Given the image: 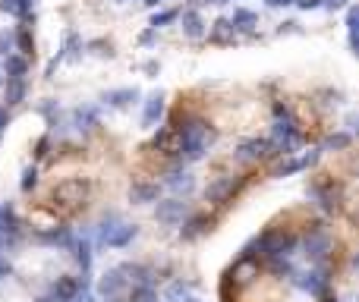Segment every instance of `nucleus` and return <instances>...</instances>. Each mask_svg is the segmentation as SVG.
<instances>
[{"mask_svg": "<svg viewBox=\"0 0 359 302\" xmlns=\"http://www.w3.org/2000/svg\"><path fill=\"white\" fill-rule=\"evenodd\" d=\"M230 25L240 32H255V25H259V16H255L252 10H236L233 19H230Z\"/></svg>", "mask_w": 359, "mask_h": 302, "instance_id": "obj_18", "label": "nucleus"}, {"mask_svg": "<svg viewBox=\"0 0 359 302\" xmlns=\"http://www.w3.org/2000/svg\"><path fill=\"white\" fill-rule=\"evenodd\" d=\"M151 41H155V29L145 32V35H142V44H151Z\"/></svg>", "mask_w": 359, "mask_h": 302, "instance_id": "obj_43", "label": "nucleus"}, {"mask_svg": "<svg viewBox=\"0 0 359 302\" xmlns=\"http://www.w3.org/2000/svg\"><path fill=\"white\" fill-rule=\"evenodd\" d=\"M347 0H322V6H331V10H337V6H344Z\"/></svg>", "mask_w": 359, "mask_h": 302, "instance_id": "obj_41", "label": "nucleus"}, {"mask_svg": "<svg viewBox=\"0 0 359 302\" xmlns=\"http://www.w3.org/2000/svg\"><path fill=\"white\" fill-rule=\"evenodd\" d=\"M331 302H337V299H331Z\"/></svg>", "mask_w": 359, "mask_h": 302, "instance_id": "obj_51", "label": "nucleus"}, {"mask_svg": "<svg viewBox=\"0 0 359 302\" xmlns=\"http://www.w3.org/2000/svg\"><path fill=\"white\" fill-rule=\"evenodd\" d=\"M202 230H205V217H202V214H196V217H189V224H186L183 236H186V240H192V236H198Z\"/></svg>", "mask_w": 359, "mask_h": 302, "instance_id": "obj_31", "label": "nucleus"}, {"mask_svg": "<svg viewBox=\"0 0 359 302\" xmlns=\"http://www.w3.org/2000/svg\"><path fill=\"white\" fill-rule=\"evenodd\" d=\"M183 302H198V299H192V296H186V299H183Z\"/></svg>", "mask_w": 359, "mask_h": 302, "instance_id": "obj_48", "label": "nucleus"}, {"mask_svg": "<svg viewBox=\"0 0 359 302\" xmlns=\"http://www.w3.org/2000/svg\"><path fill=\"white\" fill-rule=\"evenodd\" d=\"M158 4H161V0H145V6H158Z\"/></svg>", "mask_w": 359, "mask_h": 302, "instance_id": "obj_46", "label": "nucleus"}, {"mask_svg": "<svg viewBox=\"0 0 359 302\" xmlns=\"http://www.w3.org/2000/svg\"><path fill=\"white\" fill-rule=\"evenodd\" d=\"M38 242H50V246L69 249L76 240H73V233H69L67 227H54V230H41V233H38Z\"/></svg>", "mask_w": 359, "mask_h": 302, "instance_id": "obj_12", "label": "nucleus"}, {"mask_svg": "<svg viewBox=\"0 0 359 302\" xmlns=\"http://www.w3.org/2000/svg\"><path fill=\"white\" fill-rule=\"evenodd\" d=\"M186 293H189V284H183V280H174L168 290V302H183Z\"/></svg>", "mask_w": 359, "mask_h": 302, "instance_id": "obj_29", "label": "nucleus"}, {"mask_svg": "<svg viewBox=\"0 0 359 302\" xmlns=\"http://www.w3.org/2000/svg\"><path fill=\"white\" fill-rule=\"evenodd\" d=\"M126 287V274L120 271V268H114V271H107L104 277L98 280V296H104V299H114L120 290Z\"/></svg>", "mask_w": 359, "mask_h": 302, "instance_id": "obj_9", "label": "nucleus"}, {"mask_svg": "<svg viewBox=\"0 0 359 302\" xmlns=\"http://www.w3.org/2000/svg\"><path fill=\"white\" fill-rule=\"evenodd\" d=\"M164 117V95L155 92L149 101H145V111H142V123L145 126H155L158 120Z\"/></svg>", "mask_w": 359, "mask_h": 302, "instance_id": "obj_11", "label": "nucleus"}, {"mask_svg": "<svg viewBox=\"0 0 359 302\" xmlns=\"http://www.w3.org/2000/svg\"><path fill=\"white\" fill-rule=\"evenodd\" d=\"M271 154H278L271 149V142H265V139H246V142L236 149V160H240V164H255V160L271 158Z\"/></svg>", "mask_w": 359, "mask_h": 302, "instance_id": "obj_5", "label": "nucleus"}, {"mask_svg": "<svg viewBox=\"0 0 359 302\" xmlns=\"http://www.w3.org/2000/svg\"><path fill=\"white\" fill-rule=\"evenodd\" d=\"M350 145V136L347 132H337V136H331L328 142H325V149H347Z\"/></svg>", "mask_w": 359, "mask_h": 302, "instance_id": "obj_36", "label": "nucleus"}, {"mask_svg": "<svg viewBox=\"0 0 359 302\" xmlns=\"http://www.w3.org/2000/svg\"><path fill=\"white\" fill-rule=\"evenodd\" d=\"M130 302H158L155 287H136V290H133V299H130Z\"/></svg>", "mask_w": 359, "mask_h": 302, "instance_id": "obj_30", "label": "nucleus"}, {"mask_svg": "<svg viewBox=\"0 0 359 302\" xmlns=\"http://www.w3.org/2000/svg\"><path fill=\"white\" fill-rule=\"evenodd\" d=\"M120 271L130 274L126 280H136L139 287H151V268H145V265H120Z\"/></svg>", "mask_w": 359, "mask_h": 302, "instance_id": "obj_16", "label": "nucleus"}, {"mask_svg": "<svg viewBox=\"0 0 359 302\" xmlns=\"http://www.w3.org/2000/svg\"><path fill=\"white\" fill-rule=\"evenodd\" d=\"M136 98H139V88H120V92H107L104 95V101L111 107H126V104H133Z\"/></svg>", "mask_w": 359, "mask_h": 302, "instance_id": "obj_17", "label": "nucleus"}, {"mask_svg": "<svg viewBox=\"0 0 359 302\" xmlns=\"http://www.w3.org/2000/svg\"><path fill=\"white\" fill-rule=\"evenodd\" d=\"M69 302H92V293H88V287H82V290L76 293V296L69 299Z\"/></svg>", "mask_w": 359, "mask_h": 302, "instance_id": "obj_40", "label": "nucleus"}, {"mask_svg": "<svg viewBox=\"0 0 359 302\" xmlns=\"http://www.w3.org/2000/svg\"><path fill=\"white\" fill-rule=\"evenodd\" d=\"M297 284L303 287L306 293H312V296H325V290H328V277H325V271H306V274H299Z\"/></svg>", "mask_w": 359, "mask_h": 302, "instance_id": "obj_10", "label": "nucleus"}, {"mask_svg": "<svg viewBox=\"0 0 359 302\" xmlns=\"http://www.w3.org/2000/svg\"><path fill=\"white\" fill-rule=\"evenodd\" d=\"M180 16L177 10H161V13H155L151 16V29H161V25H168V22H174V19Z\"/></svg>", "mask_w": 359, "mask_h": 302, "instance_id": "obj_32", "label": "nucleus"}, {"mask_svg": "<svg viewBox=\"0 0 359 302\" xmlns=\"http://www.w3.org/2000/svg\"><path fill=\"white\" fill-rule=\"evenodd\" d=\"M10 44H13V38L6 35V32H0V57H10L6 50H10Z\"/></svg>", "mask_w": 359, "mask_h": 302, "instance_id": "obj_38", "label": "nucleus"}, {"mask_svg": "<svg viewBox=\"0 0 359 302\" xmlns=\"http://www.w3.org/2000/svg\"><path fill=\"white\" fill-rule=\"evenodd\" d=\"M230 192H233V179H221L217 186H211V189H208V198H215V202H224Z\"/></svg>", "mask_w": 359, "mask_h": 302, "instance_id": "obj_28", "label": "nucleus"}, {"mask_svg": "<svg viewBox=\"0 0 359 302\" xmlns=\"http://www.w3.org/2000/svg\"><path fill=\"white\" fill-rule=\"evenodd\" d=\"M322 158V149H316V151H309V154H303V158H290V160H280L278 167L271 170V177H290V173H299V170H309L316 160Z\"/></svg>", "mask_w": 359, "mask_h": 302, "instance_id": "obj_6", "label": "nucleus"}, {"mask_svg": "<svg viewBox=\"0 0 359 302\" xmlns=\"http://www.w3.org/2000/svg\"><path fill=\"white\" fill-rule=\"evenodd\" d=\"M4 69H6V79H22L25 69H29V60H25V57L10 54L6 57V63H4Z\"/></svg>", "mask_w": 359, "mask_h": 302, "instance_id": "obj_21", "label": "nucleus"}, {"mask_svg": "<svg viewBox=\"0 0 359 302\" xmlns=\"http://www.w3.org/2000/svg\"><path fill=\"white\" fill-rule=\"evenodd\" d=\"M230 277H236V284H249L252 277H259V265H255L252 259H240L233 265V271H230Z\"/></svg>", "mask_w": 359, "mask_h": 302, "instance_id": "obj_13", "label": "nucleus"}, {"mask_svg": "<svg viewBox=\"0 0 359 302\" xmlns=\"http://www.w3.org/2000/svg\"><path fill=\"white\" fill-rule=\"evenodd\" d=\"M265 4H268V6H290L293 0H265Z\"/></svg>", "mask_w": 359, "mask_h": 302, "instance_id": "obj_42", "label": "nucleus"}, {"mask_svg": "<svg viewBox=\"0 0 359 302\" xmlns=\"http://www.w3.org/2000/svg\"><path fill=\"white\" fill-rule=\"evenodd\" d=\"M174 126H161V130H158V136H155V142H151V145H155V149H168V145H170V139H174Z\"/></svg>", "mask_w": 359, "mask_h": 302, "instance_id": "obj_33", "label": "nucleus"}, {"mask_svg": "<svg viewBox=\"0 0 359 302\" xmlns=\"http://www.w3.org/2000/svg\"><path fill=\"white\" fill-rule=\"evenodd\" d=\"M293 4H297L299 10H316V6H322V0H293Z\"/></svg>", "mask_w": 359, "mask_h": 302, "instance_id": "obj_39", "label": "nucleus"}, {"mask_svg": "<svg viewBox=\"0 0 359 302\" xmlns=\"http://www.w3.org/2000/svg\"><path fill=\"white\" fill-rule=\"evenodd\" d=\"M303 249H306V255H309L312 261H322L325 255L331 252V233L325 227L309 230V233H306V240H303Z\"/></svg>", "mask_w": 359, "mask_h": 302, "instance_id": "obj_3", "label": "nucleus"}, {"mask_svg": "<svg viewBox=\"0 0 359 302\" xmlns=\"http://www.w3.org/2000/svg\"><path fill=\"white\" fill-rule=\"evenodd\" d=\"M82 287H88V277H60L54 287H50V296L60 299V302H69Z\"/></svg>", "mask_w": 359, "mask_h": 302, "instance_id": "obj_7", "label": "nucleus"}, {"mask_svg": "<svg viewBox=\"0 0 359 302\" xmlns=\"http://www.w3.org/2000/svg\"><path fill=\"white\" fill-rule=\"evenodd\" d=\"M0 10L10 13V16L25 19L32 13V0H0Z\"/></svg>", "mask_w": 359, "mask_h": 302, "instance_id": "obj_22", "label": "nucleus"}, {"mask_svg": "<svg viewBox=\"0 0 359 302\" xmlns=\"http://www.w3.org/2000/svg\"><path fill=\"white\" fill-rule=\"evenodd\" d=\"M38 302H60V299H54V296H50V293H48V296H41Z\"/></svg>", "mask_w": 359, "mask_h": 302, "instance_id": "obj_45", "label": "nucleus"}, {"mask_svg": "<svg viewBox=\"0 0 359 302\" xmlns=\"http://www.w3.org/2000/svg\"><path fill=\"white\" fill-rule=\"evenodd\" d=\"M4 126H6V111H0V132H4Z\"/></svg>", "mask_w": 359, "mask_h": 302, "instance_id": "obj_44", "label": "nucleus"}, {"mask_svg": "<svg viewBox=\"0 0 359 302\" xmlns=\"http://www.w3.org/2000/svg\"><path fill=\"white\" fill-rule=\"evenodd\" d=\"M233 35H236V29L230 25V19H217L208 38H211L215 44H227V41H233Z\"/></svg>", "mask_w": 359, "mask_h": 302, "instance_id": "obj_15", "label": "nucleus"}, {"mask_svg": "<svg viewBox=\"0 0 359 302\" xmlns=\"http://www.w3.org/2000/svg\"><path fill=\"white\" fill-rule=\"evenodd\" d=\"M120 227V217L117 214H107L104 221H101V227H98V242L101 246H107V240H111L114 236V230Z\"/></svg>", "mask_w": 359, "mask_h": 302, "instance_id": "obj_25", "label": "nucleus"}, {"mask_svg": "<svg viewBox=\"0 0 359 302\" xmlns=\"http://www.w3.org/2000/svg\"><path fill=\"white\" fill-rule=\"evenodd\" d=\"M211 142H215V130H211L205 120H192L189 126L180 130V151H183L186 160H198L208 151Z\"/></svg>", "mask_w": 359, "mask_h": 302, "instance_id": "obj_1", "label": "nucleus"}, {"mask_svg": "<svg viewBox=\"0 0 359 302\" xmlns=\"http://www.w3.org/2000/svg\"><path fill=\"white\" fill-rule=\"evenodd\" d=\"M136 233H139V227H136V224H120V227L114 230V236H111V240H107V246H111V249H123L126 242H133V240H136Z\"/></svg>", "mask_w": 359, "mask_h": 302, "instance_id": "obj_14", "label": "nucleus"}, {"mask_svg": "<svg viewBox=\"0 0 359 302\" xmlns=\"http://www.w3.org/2000/svg\"><path fill=\"white\" fill-rule=\"evenodd\" d=\"M117 4H126V0H117Z\"/></svg>", "mask_w": 359, "mask_h": 302, "instance_id": "obj_49", "label": "nucleus"}, {"mask_svg": "<svg viewBox=\"0 0 359 302\" xmlns=\"http://www.w3.org/2000/svg\"><path fill=\"white\" fill-rule=\"evenodd\" d=\"M4 98L6 104H19L25 98V79H6V88H4Z\"/></svg>", "mask_w": 359, "mask_h": 302, "instance_id": "obj_20", "label": "nucleus"}, {"mask_svg": "<svg viewBox=\"0 0 359 302\" xmlns=\"http://www.w3.org/2000/svg\"><path fill=\"white\" fill-rule=\"evenodd\" d=\"M155 217H158L161 224H180V221L186 217V202H180V198H168V202H158Z\"/></svg>", "mask_w": 359, "mask_h": 302, "instance_id": "obj_8", "label": "nucleus"}, {"mask_svg": "<svg viewBox=\"0 0 359 302\" xmlns=\"http://www.w3.org/2000/svg\"><path fill=\"white\" fill-rule=\"evenodd\" d=\"M168 186H170V189H174V192H192V186H196V183H192V177H189V173L177 170V173H170Z\"/></svg>", "mask_w": 359, "mask_h": 302, "instance_id": "obj_27", "label": "nucleus"}, {"mask_svg": "<svg viewBox=\"0 0 359 302\" xmlns=\"http://www.w3.org/2000/svg\"><path fill=\"white\" fill-rule=\"evenodd\" d=\"M130 198H133V202H136V205L155 202V198H158V186H133Z\"/></svg>", "mask_w": 359, "mask_h": 302, "instance_id": "obj_26", "label": "nucleus"}, {"mask_svg": "<svg viewBox=\"0 0 359 302\" xmlns=\"http://www.w3.org/2000/svg\"><path fill=\"white\" fill-rule=\"evenodd\" d=\"M183 32H186L189 38H202V35H205V22H202V16H198L196 10L183 13Z\"/></svg>", "mask_w": 359, "mask_h": 302, "instance_id": "obj_19", "label": "nucleus"}, {"mask_svg": "<svg viewBox=\"0 0 359 302\" xmlns=\"http://www.w3.org/2000/svg\"><path fill=\"white\" fill-rule=\"evenodd\" d=\"M356 22H359V10L350 6L347 10V32H350V48H356Z\"/></svg>", "mask_w": 359, "mask_h": 302, "instance_id": "obj_34", "label": "nucleus"}, {"mask_svg": "<svg viewBox=\"0 0 359 302\" xmlns=\"http://www.w3.org/2000/svg\"><path fill=\"white\" fill-rule=\"evenodd\" d=\"M16 44H19V50H22V54H29V50H32V35H29V29H25V25H19Z\"/></svg>", "mask_w": 359, "mask_h": 302, "instance_id": "obj_35", "label": "nucleus"}, {"mask_svg": "<svg viewBox=\"0 0 359 302\" xmlns=\"http://www.w3.org/2000/svg\"><path fill=\"white\" fill-rule=\"evenodd\" d=\"M211 4H230V0H211Z\"/></svg>", "mask_w": 359, "mask_h": 302, "instance_id": "obj_47", "label": "nucleus"}, {"mask_svg": "<svg viewBox=\"0 0 359 302\" xmlns=\"http://www.w3.org/2000/svg\"><path fill=\"white\" fill-rule=\"evenodd\" d=\"M86 195H88V186L82 179H67V183H60L54 189V202L67 205V208H76L79 202H86Z\"/></svg>", "mask_w": 359, "mask_h": 302, "instance_id": "obj_4", "label": "nucleus"}, {"mask_svg": "<svg viewBox=\"0 0 359 302\" xmlns=\"http://www.w3.org/2000/svg\"><path fill=\"white\" fill-rule=\"evenodd\" d=\"M73 120L79 130H88V126L98 123V111L95 107H79V111H73Z\"/></svg>", "mask_w": 359, "mask_h": 302, "instance_id": "obj_24", "label": "nucleus"}, {"mask_svg": "<svg viewBox=\"0 0 359 302\" xmlns=\"http://www.w3.org/2000/svg\"><path fill=\"white\" fill-rule=\"evenodd\" d=\"M35 186H38V170L35 167H29V170L22 173V189L29 192V189H35Z\"/></svg>", "mask_w": 359, "mask_h": 302, "instance_id": "obj_37", "label": "nucleus"}, {"mask_svg": "<svg viewBox=\"0 0 359 302\" xmlns=\"http://www.w3.org/2000/svg\"><path fill=\"white\" fill-rule=\"evenodd\" d=\"M73 249H76V261L82 265V271H88V268H92V242L82 236L79 242H73Z\"/></svg>", "mask_w": 359, "mask_h": 302, "instance_id": "obj_23", "label": "nucleus"}, {"mask_svg": "<svg viewBox=\"0 0 359 302\" xmlns=\"http://www.w3.org/2000/svg\"><path fill=\"white\" fill-rule=\"evenodd\" d=\"M0 82H4V76H0Z\"/></svg>", "mask_w": 359, "mask_h": 302, "instance_id": "obj_50", "label": "nucleus"}, {"mask_svg": "<svg viewBox=\"0 0 359 302\" xmlns=\"http://www.w3.org/2000/svg\"><path fill=\"white\" fill-rule=\"evenodd\" d=\"M303 142L299 139V130L297 123H293V114L287 104H278L274 107V145L271 149L278 154H293V149Z\"/></svg>", "mask_w": 359, "mask_h": 302, "instance_id": "obj_2", "label": "nucleus"}]
</instances>
